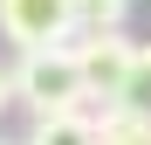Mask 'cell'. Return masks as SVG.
Instances as JSON below:
<instances>
[{"instance_id": "6da1fadb", "label": "cell", "mask_w": 151, "mask_h": 145, "mask_svg": "<svg viewBox=\"0 0 151 145\" xmlns=\"http://www.w3.org/2000/svg\"><path fill=\"white\" fill-rule=\"evenodd\" d=\"M7 97H14V104H28L35 117L83 111V76H76V55H69V48H21V62L7 69Z\"/></svg>"}, {"instance_id": "7a4b0ae2", "label": "cell", "mask_w": 151, "mask_h": 145, "mask_svg": "<svg viewBox=\"0 0 151 145\" xmlns=\"http://www.w3.org/2000/svg\"><path fill=\"white\" fill-rule=\"evenodd\" d=\"M62 48L76 55V76H83V111L89 117L117 111V90H124V76H131L137 42H124V28H110V35H69Z\"/></svg>"}, {"instance_id": "3957f363", "label": "cell", "mask_w": 151, "mask_h": 145, "mask_svg": "<svg viewBox=\"0 0 151 145\" xmlns=\"http://www.w3.org/2000/svg\"><path fill=\"white\" fill-rule=\"evenodd\" d=\"M0 35L14 48H62L76 35L69 0H0Z\"/></svg>"}, {"instance_id": "277c9868", "label": "cell", "mask_w": 151, "mask_h": 145, "mask_svg": "<svg viewBox=\"0 0 151 145\" xmlns=\"http://www.w3.org/2000/svg\"><path fill=\"white\" fill-rule=\"evenodd\" d=\"M21 145H103V138H96V117L89 111H62V117H35V131Z\"/></svg>"}, {"instance_id": "5b68a950", "label": "cell", "mask_w": 151, "mask_h": 145, "mask_svg": "<svg viewBox=\"0 0 151 145\" xmlns=\"http://www.w3.org/2000/svg\"><path fill=\"white\" fill-rule=\"evenodd\" d=\"M117 117H131V125H151V48L131 55V76L117 90Z\"/></svg>"}, {"instance_id": "8992f818", "label": "cell", "mask_w": 151, "mask_h": 145, "mask_svg": "<svg viewBox=\"0 0 151 145\" xmlns=\"http://www.w3.org/2000/svg\"><path fill=\"white\" fill-rule=\"evenodd\" d=\"M69 14H76V35H110V28H124L131 0H69Z\"/></svg>"}, {"instance_id": "52a82bcc", "label": "cell", "mask_w": 151, "mask_h": 145, "mask_svg": "<svg viewBox=\"0 0 151 145\" xmlns=\"http://www.w3.org/2000/svg\"><path fill=\"white\" fill-rule=\"evenodd\" d=\"M7 104H14V97H7V69H0V111H7Z\"/></svg>"}, {"instance_id": "ba28073f", "label": "cell", "mask_w": 151, "mask_h": 145, "mask_svg": "<svg viewBox=\"0 0 151 145\" xmlns=\"http://www.w3.org/2000/svg\"><path fill=\"white\" fill-rule=\"evenodd\" d=\"M0 145H14V138H0Z\"/></svg>"}]
</instances>
